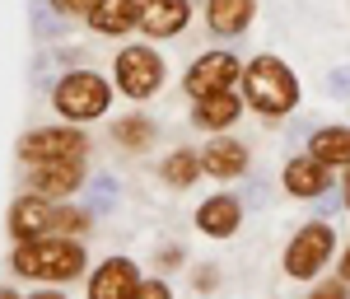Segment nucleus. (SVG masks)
<instances>
[{
    "mask_svg": "<svg viewBox=\"0 0 350 299\" xmlns=\"http://www.w3.org/2000/svg\"><path fill=\"white\" fill-rule=\"evenodd\" d=\"M10 267L28 281H42V285H66L84 272V248L75 239H61V234H42V239H24L14 248Z\"/></svg>",
    "mask_w": 350,
    "mask_h": 299,
    "instance_id": "obj_1",
    "label": "nucleus"
},
{
    "mask_svg": "<svg viewBox=\"0 0 350 299\" xmlns=\"http://www.w3.org/2000/svg\"><path fill=\"white\" fill-rule=\"evenodd\" d=\"M243 103L262 117H285L299 103V80L280 56H252L243 66Z\"/></svg>",
    "mask_w": 350,
    "mask_h": 299,
    "instance_id": "obj_2",
    "label": "nucleus"
},
{
    "mask_svg": "<svg viewBox=\"0 0 350 299\" xmlns=\"http://www.w3.org/2000/svg\"><path fill=\"white\" fill-rule=\"evenodd\" d=\"M52 103L66 122H94V117L108 112L112 89L98 70H70V75H61V84L52 89Z\"/></svg>",
    "mask_w": 350,
    "mask_h": 299,
    "instance_id": "obj_3",
    "label": "nucleus"
},
{
    "mask_svg": "<svg viewBox=\"0 0 350 299\" xmlns=\"http://www.w3.org/2000/svg\"><path fill=\"white\" fill-rule=\"evenodd\" d=\"M332 252H336V229L327 220H313V224H304L285 244V276L290 281H313L327 267Z\"/></svg>",
    "mask_w": 350,
    "mask_h": 299,
    "instance_id": "obj_4",
    "label": "nucleus"
},
{
    "mask_svg": "<svg viewBox=\"0 0 350 299\" xmlns=\"http://www.w3.org/2000/svg\"><path fill=\"white\" fill-rule=\"evenodd\" d=\"M112 70H117V89L126 99H154L163 89V56L154 47H145V42L122 47L117 61H112Z\"/></svg>",
    "mask_w": 350,
    "mask_h": 299,
    "instance_id": "obj_5",
    "label": "nucleus"
},
{
    "mask_svg": "<svg viewBox=\"0 0 350 299\" xmlns=\"http://www.w3.org/2000/svg\"><path fill=\"white\" fill-rule=\"evenodd\" d=\"M89 136L75 127H42V131H28L19 140V159L24 164H47V159H84Z\"/></svg>",
    "mask_w": 350,
    "mask_h": 299,
    "instance_id": "obj_6",
    "label": "nucleus"
},
{
    "mask_svg": "<svg viewBox=\"0 0 350 299\" xmlns=\"http://www.w3.org/2000/svg\"><path fill=\"white\" fill-rule=\"evenodd\" d=\"M243 80V66L234 52H201L196 61H191L187 70V94L191 99H211V94H224V89H234V84Z\"/></svg>",
    "mask_w": 350,
    "mask_h": 299,
    "instance_id": "obj_7",
    "label": "nucleus"
},
{
    "mask_svg": "<svg viewBox=\"0 0 350 299\" xmlns=\"http://www.w3.org/2000/svg\"><path fill=\"white\" fill-rule=\"evenodd\" d=\"M28 183L38 196L47 201H66L70 192H80L84 183V159H47V164H28Z\"/></svg>",
    "mask_w": 350,
    "mask_h": 299,
    "instance_id": "obj_8",
    "label": "nucleus"
},
{
    "mask_svg": "<svg viewBox=\"0 0 350 299\" xmlns=\"http://www.w3.org/2000/svg\"><path fill=\"white\" fill-rule=\"evenodd\" d=\"M135 285H140V272L131 257H108L89 276V299H131Z\"/></svg>",
    "mask_w": 350,
    "mask_h": 299,
    "instance_id": "obj_9",
    "label": "nucleus"
},
{
    "mask_svg": "<svg viewBox=\"0 0 350 299\" xmlns=\"http://www.w3.org/2000/svg\"><path fill=\"white\" fill-rule=\"evenodd\" d=\"M52 229V201L47 196H38V192H28L19 196L14 206H10V234L24 244V239H42Z\"/></svg>",
    "mask_w": 350,
    "mask_h": 299,
    "instance_id": "obj_10",
    "label": "nucleus"
},
{
    "mask_svg": "<svg viewBox=\"0 0 350 299\" xmlns=\"http://www.w3.org/2000/svg\"><path fill=\"white\" fill-rule=\"evenodd\" d=\"M191 19V0H145L140 10V28L150 38H178Z\"/></svg>",
    "mask_w": 350,
    "mask_h": 299,
    "instance_id": "obj_11",
    "label": "nucleus"
},
{
    "mask_svg": "<svg viewBox=\"0 0 350 299\" xmlns=\"http://www.w3.org/2000/svg\"><path fill=\"white\" fill-rule=\"evenodd\" d=\"M243 224V206L239 196H211V201H201L196 206V229L201 234H211V239H234Z\"/></svg>",
    "mask_w": 350,
    "mask_h": 299,
    "instance_id": "obj_12",
    "label": "nucleus"
},
{
    "mask_svg": "<svg viewBox=\"0 0 350 299\" xmlns=\"http://www.w3.org/2000/svg\"><path fill=\"white\" fill-rule=\"evenodd\" d=\"M201 173H211V178H239V173H247V150H243L239 140H229L224 131H215L211 145H201Z\"/></svg>",
    "mask_w": 350,
    "mask_h": 299,
    "instance_id": "obj_13",
    "label": "nucleus"
},
{
    "mask_svg": "<svg viewBox=\"0 0 350 299\" xmlns=\"http://www.w3.org/2000/svg\"><path fill=\"white\" fill-rule=\"evenodd\" d=\"M140 10H145V0H98L89 14V28L103 38H122L140 24Z\"/></svg>",
    "mask_w": 350,
    "mask_h": 299,
    "instance_id": "obj_14",
    "label": "nucleus"
},
{
    "mask_svg": "<svg viewBox=\"0 0 350 299\" xmlns=\"http://www.w3.org/2000/svg\"><path fill=\"white\" fill-rule=\"evenodd\" d=\"M252 14H257V0H206V24H211L215 38H239V33H247Z\"/></svg>",
    "mask_w": 350,
    "mask_h": 299,
    "instance_id": "obj_15",
    "label": "nucleus"
},
{
    "mask_svg": "<svg viewBox=\"0 0 350 299\" xmlns=\"http://www.w3.org/2000/svg\"><path fill=\"white\" fill-rule=\"evenodd\" d=\"M239 94L234 89H224V94H211V99H196V108H191V122L201 127V131H229L234 122H239Z\"/></svg>",
    "mask_w": 350,
    "mask_h": 299,
    "instance_id": "obj_16",
    "label": "nucleus"
},
{
    "mask_svg": "<svg viewBox=\"0 0 350 299\" xmlns=\"http://www.w3.org/2000/svg\"><path fill=\"white\" fill-rule=\"evenodd\" d=\"M327 183H332L327 178V164H318L313 155H299V159L285 164V192L290 196H304V201L308 196H323Z\"/></svg>",
    "mask_w": 350,
    "mask_h": 299,
    "instance_id": "obj_17",
    "label": "nucleus"
},
{
    "mask_svg": "<svg viewBox=\"0 0 350 299\" xmlns=\"http://www.w3.org/2000/svg\"><path fill=\"white\" fill-rule=\"evenodd\" d=\"M308 155L327 168H346L350 164V127H323L308 140Z\"/></svg>",
    "mask_w": 350,
    "mask_h": 299,
    "instance_id": "obj_18",
    "label": "nucleus"
},
{
    "mask_svg": "<svg viewBox=\"0 0 350 299\" xmlns=\"http://www.w3.org/2000/svg\"><path fill=\"white\" fill-rule=\"evenodd\" d=\"M159 178L168 187H191V183H201V155L187 150V145H178V150L159 164Z\"/></svg>",
    "mask_w": 350,
    "mask_h": 299,
    "instance_id": "obj_19",
    "label": "nucleus"
},
{
    "mask_svg": "<svg viewBox=\"0 0 350 299\" xmlns=\"http://www.w3.org/2000/svg\"><path fill=\"white\" fill-rule=\"evenodd\" d=\"M112 136H117L122 150H135V155H140V150H150V145H154V122H150V117H140V112H131V117H122V122L112 127Z\"/></svg>",
    "mask_w": 350,
    "mask_h": 299,
    "instance_id": "obj_20",
    "label": "nucleus"
},
{
    "mask_svg": "<svg viewBox=\"0 0 350 299\" xmlns=\"http://www.w3.org/2000/svg\"><path fill=\"white\" fill-rule=\"evenodd\" d=\"M94 229V216L89 211H75V206H52V229L47 234H61V239H80Z\"/></svg>",
    "mask_w": 350,
    "mask_h": 299,
    "instance_id": "obj_21",
    "label": "nucleus"
},
{
    "mask_svg": "<svg viewBox=\"0 0 350 299\" xmlns=\"http://www.w3.org/2000/svg\"><path fill=\"white\" fill-rule=\"evenodd\" d=\"M131 299H173V290H168V281H140Z\"/></svg>",
    "mask_w": 350,
    "mask_h": 299,
    "instance_id": "obj_22",
    "label": "nucleus"
},
{
    "mask_svg": "<svg viewBox=\"0 0 350 299\" xmlns=\"http://www.w3.org/2000/svg\"><path fill=\"white\" fill-rule=\"evenodd\" d=\"M52 5H56V10H61V14H75V19H89L98 0H52Z\"/></svg>",
    "mask_w": 350,
    "mask_h": 299,
    "instance_id": "obj_23",
    "label": "nucleus"
},
{
    "mask_svg": "<svg viewBox=\"0 0 350 299\" xmlns=\"http://www.w3.org/2000/svg\"><path fill=\"white\" fill-rule=\"evenodd\" d=\"M308 299H346V281H327V285H318Z\"/></svg>",
    "mask_w": 350,
    "mask_h": 299,
    "instance_id": "obj_24",
    "label": "nucleus"
},
{
    "mask_svg": "<svg viewBox=\"0 0 350 299\" xmlns=\"http://www.w3.org/2000/svg\"><path fill=\"white\" fill-rule=\"evenodd\" d=\"M178 262H183V248H178V244H168V248L159 252V267H178Z\"/></svg>",
    "mask_w": 350,
    "mask_h": 299,
    "instance_id": "obj_25",
    "label": "nucleus"
},
{
    "mask_svg": "<svg viewBox=\"0 0 350 299\" xmlns=\"http://www.w3.org/2000/svg\"><path fill=\"white\" fill-rule=\"evenodd\" d=\"M191 281H196V290H215V272H196Z\"/></svg>",
    "mask_w": 350,
    "mask_h": 299,
    "instance_id": "obj_26",
    "label": "nucleus"
},
{
    "mask_svg": "<svg viewBox=\"0 0 350 299\" xmlns=\"http://www.w3.org/2000/svg\"><path fill=\"white\" fill-rule=\"evenodd\" d=\"M341 201H346V211H350V164H346V178H341Z\"/></svg>",
    "mask_w": 350,
    "mask_h": 299,
    "instance_id": "obj_27",
    "label": "nucleus"
},
{
    "mask_svg": "<svg viewBox=\"0 0 350 299\" xmlns=\"http://www.w3.org/2000/svg\"><path fill=\"white\" fill-rule=\"evenodd\" d=\"M341 281L350 285V248H346V257H341Z\"/></svg>",
    "mask_w": 350,
    "mask_h": 299,
    "instance_id": "obj_28",
    "label": "nucleus"
},
{
    "mask_svg": "<svg viewBox=\"0 0 350 299\" xmlns=\"http://www.w3.org/2000/svg\"><path fill=\"white\" fill-rule=\"evenodd\" d=\"M33 299H66V295H52V290H47V295H33Z\"/></svg>",
    "mask_w": 350,
    "mask_h": 299,
    "instance_id": "obj_29",
    "label": "nucleus"
},
{
    "mask_svg": "<svg viewBox=\"0 0 350 299\" xmlns=\"http://www.w3.org/2000/svg\"><path fill=\"white\" fill-rule=\"evenodd\" d=\"M0 299H19V295H14V290H0Z\"/></svg>",
    "mask_w": 350,
    "mask_h": 299,
    "instance_id": "obj_30",
    "label": "nucleus"
}]
</instances>
